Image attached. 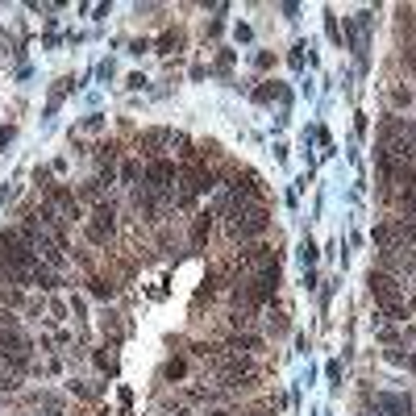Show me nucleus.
<instances>
[{
    "mask_svg": "<svg viewBox=\"0 0 416 416\" xmlns=\"http://www.w3.org/2000/svg\"><path fill=\"white\" fill-rule=\"evenodd\" d=\"M0 267L13 275V283H30L34 267H38V250L25 241V233L17 229H0Z\"/></svg>",
    "mask_w": 416,
    "mask_h": 416,
    "instance_id": "f257e3e1",
    "label": "nucleus"
},
{
    "mask_svg": "<svg viewBox=\"0 0 416 416\" xmlns=\"http://www.w3.org/2000/svg\"><path fill=\"white\" fill-rule=\"evenodd\" d=\"M84 229H88V241H92V246H108L113 233H117V208H113V204H96Z\"/></svg>",
    "mask_w": 416,
    "mask_h": 416,
    "instance_id": "7ed1b4c3",
    "label": "nucleus"
},
{
    "mask_svg": "<svg viewBox=\"0 0 416 416\" xmlns=\"http://www.w3.org/2000/svg\"><path fill=\"white\" fill-rule=\"evenodd\" d=\"M229 350L233 354H254V350H263V337H254V333H237V337H229Z\"/></svg>",
    "mask_w": 416,
    "mask_h": 416,
    "instance_id": "1a4fd4ad",
    "label": "nucleus"
},
{
    "mask_svg": "<svg viewBox=\"0 0 416 416\" xmlns=\"http://www.w3.org/2000/svg\"><path fill=\"white\" fill-rule=\"evenodd\" d=\"M367 283H370V296H374V300H379V304L387 308V317H391V321H404V304H400V283L387 275V271H370Z\"/></svg>",
    "mask_w": 416,
    "mask_h": 416,
    "instance_id": "f03ea898",
    "label": "nucleus"
},
{
    "mask_svg": "<svg viewBox=\"0 0 416 416\" xmlns=\"http://www.w3.org/2000/svg\"><path fill=\"white\" fill-rule=\"evenodd\" d=\"M213 416H229V412H213Z\"/></svg>",
    "mask_w": 416,
    "mask_h": 416,
    "instance_id": "dca6fc26",
    "label": "nucleus"
},
{
    "mask_svg": "<svg viewBox=\"0 0 416 416\" xmlns=\"http://www.w3.org/2000/svg\"><path fill=\"white\" fill-rule=\"evenodd\" d=\"M179 179V171H175V163H167V158H154L146 171H141V184H146V191H167V187Z\"/></svg>",
    "mask_w": 416,
    "mask_h": 416,
    "instance_id": "39448f33",
    "label": "nucleus"
},
{
    "mask_svg": "<svg viewBox=\"0 0 416 416\" xmlns=\"http://www.w3.org/2000/svg\"><path fill=\"white\" fill-rule=\"evenodd\" d=\"M92 291H96V296H113V283H108V279H96Z\"/></svg>",
    "mask_w": 416,
    "mask_h": 416,
    "instance_id": "2eb2a0df",
    "label": "nucleus"
},
{
    "mask_svg": "<svg viewBox=\"0 0 416 416\" xmlns=\"http://www.w3.org/2000/svg\"><path fill=\"white\" fill-rule=\"evenodd\" d=\"M42 204H50V208H54L58 217H67V221H75V217H80V200H75V191H67L63 184H50Z\"/></svg>",
    "mask_w": 416,
    "mask_h": 416,
    "instance_id": "423d86ee",
    "label": "nucleus"
},
{
    "mask_svg": "<svg viewBox=\"0 0 416 416\" xmlns=\"http://www.w3.org/2000/svg\"><path fill=\"white\" fill-rule=\"evenodd\" d=\"M271 225V217H267V208L258 204V208H250V213H241V217H233L229 221V233L237 241H250V237H263Z\"/></svg>",
    "mask_w": 416,
    "mask_h": 416,
    "instance_id": "20e7f679",
    "label": "nucleus"
},
{
    "mask_svg": "<svg viewBox=\"0 0 416 416\" xmlns=\"http://www.w3.org/2000/svg\"><path fill=\"white\" fill-rule=\"evenodd\" d=\"M184 363H179V358H175V363H167V367H163V374H167V379H184Z\"/></svg>",
    "mask_w": 416,
    "mask_h": 416,
    "instance_id": "ddd939ff",
    "label": "nucleus"
},
{
    "mask_svg": "<svg viewBox=\"0 0 416 416\" xmlns=\"http://www.w3.org/2000/svg\"><path fill=\"white\" fill-rule=\"evenodd\" d=\"M163 141H167V130H146V134L138 138V146L146 150V154H158V146H163Z\"/></svg>",
    "mask_w": 416,
    "mask_h": 416,
    "instance_id": "9d476101",
    "label": "nucleus"
},
{
    "mask_svg": "<svg viewBox=\"0 0 416 416\" xmlns=\"http://www.w3.org/2000/svg\"><path fill=\"white\" fill-rule=\"evenodd\" d=\"M374 408L383 416H412V400L408 396H396V391H379L374 396Z\"/></svg>",
    "mask_w": 416,
    "mask_h": 416,
    "instance_id": "6e6552de",
    "label": "nucleus"
},
{
    "mask_svg": "<svg viewBox=\"0 0 416 416\" xmlns=\"http://www.w3.org/2000/svg\"><path fill=\"white\" fill-rule=\"evenodd\" d=\"M208 187H213V171H208V167H200V163H196V167H187L184 171V196H179V204H191V196H196V191H208Z\"/></svg>",
    "mask_w": 416,
    "mask_h": 416,
    "instance_id": "0eeeda50",
    "label": "nucleus"
},
{
    "mask_svg": "<svg viewBox=\"0 0 416 416\" xmlns=\"http://www.w3.org/2000/svg\"><path fill=\"white\" fill-rule=\"evenodd\" d=\"M275 96H283V88H279V84H263V88L254 92V100H258V104H271Z\"/></svg>",
    "mask_w": 416,
    "mask_h": 416,
    "instance_id": "9b49d317",
    "label": "nucleus"
},
{
    "mask_svg": "<svg viewBox=\"0 0 416 416\" xmlns=\"http://www.w3.org/2000/svg\"><path fill=\"white\" fill-rule=\"evenodd\" d=\"M121 179H125V184H134V179H141V167H138V163H125V171H121Z\"/></svg>",
    "mask_w": 416,
    "mask_h": 416,
    "instance_id": "4468645a",
    "label": "nucleus"
},
{
    "mask_svg": "<svg viewBox=\"0 0 416 416\" xmlns=\"http://www.w3.org/2000/svg\"><path fill=\"white\" fill-rule=\"evenodd\" d=\"M300 258H304V267H313V263H317V246L304 241V246H300Z\"/></svg>",
    "mask_w": 416,
    "mask_h": 416,
    "instance_id": "f8f14e48",
    "label": "nucleus"
}]
</instances>
